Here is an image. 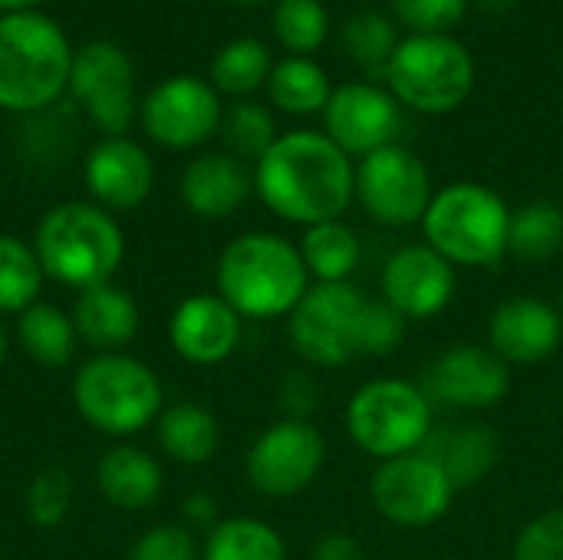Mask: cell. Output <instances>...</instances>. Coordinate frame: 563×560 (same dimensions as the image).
<instances>
[{
    "label": "cell",
    "instance_id": "cell-1",
    "mask_svg": "<svg viewBox=\"0 0 563 560\" xmlns=\"http://www.w3.org/2000/svg\"><path fill=\"white\" fill-rule=\"evenodd\" d=\"M254 191L284 221L323 224L343 218L356 195L350 155L327 132H287L254 168Z\"/></svg>",
    "mask_w": 563,
    "mask_h": 560
},
{
    "label": "cell",
    "instance_id": "cell-2",
    "mask_svg": "<svg viewBox=\"0 0 563 560\" xmlns=\"http://www.w3.org/2000/svg\"><path fill=\"white\" fill-rule=\"evenodd\" d=\"M406 317L386 300H369L356 284H313L287 317L300 360L336 370L363 356H389L406 340Z\"/></svg>",
    "mask_w": 563,
    "mask_h": 560
},
{
    "label": "cell",
    "instance_id": "cell-3",
    "mask_svg": "<svg viewBox=\"0 0 563 560\" xmlns=\"http://www.w3.org/2000/svg\"><path fill=\"white\" fill-rule=\"evenodd\" d=\"M214 284L241 320H274L294 314L310 290V274L297 244L271 231H247L221 251Z\"/></svg>",
    "mask_w": 563,
    "mask_h": 560
},
{
    "label": "cell",
    "instance_id": "cell-4",
    "mask_svg": "<svg viewBox=\"0 0 563 560\" xmlns=\"http://www.w3.org/2000/svg\"><path fill=\"white\" fill-rule=\"evenodd\" d=\"M33 251L49 281L86 290L115 277L125 261V234L96 201H63L40 218Z\"/></svg>",
    "mask_w": 563,
    "mask_h": 560
},
{
    "label": "cell",
    "instance_id": "cell-5",
    "mask_svg": "<svg viewBox=\"0 0 563 560\" xmlns=\"http://www.w3.org/2000/svg\"><path fill=\"white\" fill-rule=\"evenodd\" d=\"M73 50L66 33L43 13L0 17V109L40 112L69 86Z\"/></svg>",
    "mask_w": 563,
    "mask_h": 560
},
{
    "label": "cell",
    "instance_id": "cell-6",
    "mask_svg": "<svg viewBox=\"0 0 563 560\" xmlns=\"http://www.w3.org/2000/svg\"><path fill=\"white\" fill-rule=\"evenodd\" d=\"M73 406L89 429L125 439L162 416L165 389L148 363L129 353H96L73 376Z\"/></svg>",
    "mask_w": 563,
    "mask_h": 560
},
{
    "label": "cell",
    "instance_id": "cell-7",
    "mask_svg": "<svg viewBox=\"0 0 563 560\" xmlns=\"http://www.w3.org/2000/svg\"><path fill=\"white\" fill-rule=\"evenodd\" d=\"M426 244L455 267H495L508 254L511 208L478 182H455L435 191L422 218Z\"/></svg>",
    "mask_w": 563,
    "mask_h": 560
},
{
    "label": "cell",
    "instance_id": "cell-8",
    "mask_svg": "<svg viewBox=\"0 0 563 560\" xmlns=\"http://www.w3.org/2000/svg\"><path fill=\"white\" fill-rule=\"evenodd\" d=\"M386 83L402 106L445 116L468 99L475 86V63L449 33H412L399 43Z\"/></svg>",
    "mask_w": 563,
    "mask_h": 560
},
{
    "label": "cell",
    "instance_id": "cell-9",
    "mask_svg": "<svg viewBox=\"0 0 563 560\" xmlns=\"http://www.w3.org/2000/svg\"><path fill=\"white\" fill-rule=\"evenodd\" d=\"M432 426V399L406 380H373L346 406V432L379 462L419 452Z\"/></svg>",
    "mask_w": 563,
    "mask_h": 560
},
{
    "label": "cell",
    "instance_id": "cell-10",
    "mask_svg": "<svg viewBox=\"0 0 563 560\" xmlns=\"http://www.w3.org/2000/svg\"><path fill=\"white\" fill-rule=\"evenodd\" d=\"M356 198L373 221L386 228H409L422 224L435 191L426 162L396 142L360 162Z\"/></svg>",
    "mask_w": 563,
    "mask_h": 560
},
{
    "label": "cell",
    "instance_id": "cell-11",
    "mask_svg": "<svg viewBox=\"0 0 563 560\" xmlns=\"http://www.w3.org/2000/svg\"><path fill=\"white\" fill-rule=\"evenodd\" d=\"M89 122L106 139L125 135L135 116V69L129 53L112 40H89L73 53L69 86Z\"/></svg>",
    "mask_w": 563,
    "mask_h": 560
},
{
    "label": "cell",
    "instance_id": "cell-12",
    "mask_svg": "<svg viewBox=\"0 0 563 560\" xmlns=\"http://www.w3.org/2000/svg\"><path fill=\"white\" fill-rule=\"evenodd\" d=\"M247 482L267 498L300 495L327 465V439L310 419H280L267 426L247 452Z\"/></svg>",
    "mask_w": 563,
    "mask_h": 560
},
{
    "label": "cell",
    "instance_id": "cell-13",
    "mask_svg": "<svg viewBox=\"0 0 563 560\" xmlns=\"http://www.w3.org/2000/svg\"><path fill=\"white\" fill-rule=\"evenodd\" d=\"M373 508L399 528H429L452 508L455 488L445 472L422 452L379 462L369 482Z\"/></svg>",
    "mask_w": 563,
    "mask_h": 560
},
{
    "label": "cell",
    "instance_id": "cell-14",
    "mask_svg": "<svg viewBox=\"0 0 563 560\" xmlns=\"http://www.w3.org/2000/svg\"><path fill=\"white\" fill-rule=\"evenodd\" d=\"M218 89L198 76H172L142 102V129L152 142L185 152L205 145L221 129Z\"/></svg>",
    "mask_w": 563,
    "mask_h": 560
},
{
    "label": "cell",
    "instance_id": "cell-15",
    "mask_svg": "<svg viewBox=\"0 0 563 560\" xmlns=\"http://www.w3.org/2000/svg\"><path fill=\"white\" fill-rule=\"evenodd\" d=\"M422 389L432 399V406L439 403L468 413L495 409L511 389V366L492 347L459 343L429 363Z\"/></svg>",
    "mask_w": 563,
    "mask_h": 560
},
{
    "label": "cell",
    "instance_id": "cell-16",
    "mask_svg": "<svg viewBox=\"0 0 563 560\" xmlns=\"http://www.w3.org/2000/svg\"><path fill=\"white\" fill-rule=\"evenodd\" d=\"M327 135L353 158H366L386 145H396L402 129L399 99L376 83H346L333 89L323 109Z\"/></svg>",
    "mask_w": 563,
    "mask_h": 560
},
{
    "label": "cell",
    "instance_id": "cell-17",
    "mask_svg": "<svg viewBox=\"0 0 563 560\" xmlns=\"http://www.w3.org/2000/svg\"><path fill=\"white\" fill-rule=\"evenodd\" d=\"M383 300L406 320H429L455 300V264L429 244L399 248L383 267Z\"/></svg>",
    "mask_w": 563,
    "mask_h": 560
},
{
    "label": "cell",
    "instance_id": "cell-18",
    "mask_svg": "<svg viewBox=\"0 0 563 560\" xmlns=\"http://www.w3.org/2000/svg\"><path fill=\"white\" fill-rule=\"evenodd\" d=\"M241 323V314L218 294H191L172 310L168 343L191 366H218L238 350Z\"/></svg>",
    "mask_w": 563,
    "mask_h": 560
},
{
    "label": "cell",
    "instance_id": "cell-19",
    "mask_svg": "<svg viewBox=\"0 0 563 560\" xmlns=\"http://www.w3.org/2000/svg\"><path fill=\"white\" fill-rule=\"evenodd\" d=\"M82 178L92 201L106 211H132L145 205L155 185V165L148 152L125 139H102L89 149L82 162Z\"/></svg>",
    "mask_w": 563,
    "mask_h": 560
},
{
    "label": "cell",
    "instance_id": "cell-20",
    "mask_svg": "<svg viewBox=\"0 0 563 560\" xmlns=\"http://www.w3.org/2000/svg\"><path fill=\"white\" fill-rule=\"evenodd\" d=\"M492 350L511 366H531L554 356L563 343V317L561 310L541 297H508L495 307L488 323Z\"/></svg>",
    "mask_w": 563,
    "mask_h": 560
},
{
    "label": "cell",
    "instance_id": "cell-21",
    "mask_svg": "<svg viewBox=\"0 0 563 560\" xmlns=\"http://www.w3.org/2000/svg\"><path fill=\"white\" fill-rule=\"evenodd\" d=\"M254 191V175L247 165L228 152H205L188 162L181 175V201L195 218L224 221L244 208Z\"/></svg>",
    "mask_w": 563,
    "mask_h": 560
},
{
    "label": "cell",
    "instance_id": "cell-22",
    "mask_svg": "<svg viewBox=\"0 0 563 560\" xmlns=\"http://www.w3.org/2000/svg\"><path fill=\"white\" fill-rule=\"evenodd\" d=\"M69 317L76 337L96 353H122V347H129L142 327L135 297L115 281L79 290Z\"/></svg>",
    "mask_w": 563,
    "mask_h": 560
},
{
    "label": "cell",
    "instance_id": "cell-23",
    "mask_svg": "<svg viewBox=\"0 0 563 560\" xmlns=\"http://www.w3.org/2000/svg\"><path fill=\"white\" fill-rule=\"evenodd\" d=\"M419 452L429 455L445 472L455 492H462V488H475L492 475L501 442L495 429H488L485 422H445V426H432Z\"/></svg>",
    "mask_w": 563,
    "mask_h": 560
},
{
    "label": "cell",
    "instance_id": "cell-24",
    "mask_svg": "<svg viewBox=\"0 0 563 560\" xmlns=\"http://www.w3.org/2000/svg\"><path fill=\"white\" fill-rule=\"evenodd\" d=\"M96 485L119 512H145L162 495V465L139 446H112L96 462Z\"/></svg>",
    "mask_w": 563,
    "mask_h": 560
},
{
    "label": "cell",
    "instance_id": "cell-25",
    "mask_svg": "<svg viewBox=\"0 0 563 560\" xmlns=\"http://www.w3.org/2000/svg\"><path fill=\"white\" fill-rule=\"evenodd\" d=\"M155 436L162 452L181 465H205L221 449V426L214 413L198 403L165 406L155 419Z\"/></svg>",
    "mask_w": 563,
    "mask_h": 560
},
{
    "label": "cell",
    "instance_id": "cell-26",
    "mask_svg": "<svg viewBox=\"0 0 563 560\" xmlns=\"http://www.w3.org/2000/svg\"><path fill=\"white\" fill-rule=\"evenodd\" d=\"M300 257L307 264V274L317 284H346L353 271L360 267V238L356 231L336 218L323 224H310L300 241Z\"/></svg>",
    "mask_w": 563,
    "mask_h": 560
},
{
    "label": "cell",
    "instance_id": "cell-27",
    "mask_svg": "<svg viewBox=\"0 0 563 560\" xmlns=\"http://www.w3.org/2000/svg\"><path fill=\"white\" fill-rule=\"evenodd\" d=\"M16 340L40 366H69L76 356V327L73 317L53 304H33L16 317Z\"/></svg>",
    "mask_w": 563,
    "mask_h": 560
},
{
    "label": "cell",
    "instance_id": "cell-28",
    "mask_svg": "<svg viewBox=\"0 0 563 560\" xmlns=\"http://www.w3.org/2000/svg\"><path fill=\"white\" fill-rule=\"evenodd\" d=\"M201 560H287V545L261 518H224L208 531Z\"/></svg>",
    "mask_w": 563,
    "mask_h": 560
},
{
    "label": "cell",
    "instance_id": "cell-29",
    "mask_svg": "<svg viewBox=\"0 0 563 560\" xmlns=\"http://www.w3.org/2000/svg\"><path fill=\"white\" fill-rule=\"evenodd\" d=\"M267 96L277 109L290 112V116H313V112H323L330 96H333V86L327 79V73L307 59V56H290L284 63H277L271 69V79H267Z\"/></svg>",
    "mask_w": 563,
    "mask_h": 560
},
{
    "label": "cell",
    "instance_id": "cell-30",
    "mask_svg": "<svg viewBox=\"0 0 563 560\" xmlns=\"http://www.w3.org/2000/svg\"><path fill=\"white\" fill-rule=\"evenodd\" d=\"M340 43H343V53L373 83V79H386L389 63H393L402 40H399V30L389 17H383L379 10H363L343 23Z\"/></svg>",
    "mask_w": 563,
    "mask_h": 560
},
{
    "label": "cell",
    "instance_id": "cell-31",
    "mask_svg": "<svg viewBox=\"0 0 563 560\" xmlns=\"http://www.w3.org/2000/svg\"><path fill=\"white\" fill-rule=\"evenodd\" d=\"M563 251V208L554 201H531L511 211L508 254L518 261H551Z\"/></svg>",
    "mask_w": 563,
    "mask_h": 560
},
{
    "label": "cell",
    "instance_id": "cell-32",
    "mask_svg": "<svg viewBox=\"0 0 563 560\" xmlns=\"http://www.w3.org/2000/svg\"><path fill=\"white\" fill-rule=\"evenodd\" d=\"M43 267L33 244L0 234V314H23L26 307L40 304L43 294Z\"/></svg>",
    "mask_w": 563,
    "mask_h": 560
},
{
    "label": "cell",
    "instance_id": "cell-33",
    "mask_svg": "<svg viewBox=\"0 0 563 560\" xmlns=\"http://www.w3.org/2000/svg\"><path fill=\"white\" fill-rule=\"evenodd\" d=\"M271 50L254 36H241L221 46L211 59V83L228 96H251L271 79Z\"/></svg>",
    "mask_w": 563,
    "mask_h": 560
},
{
    "label": "cell",
    "instance_id": "cell-34",
    "mask_svg": "<svg viewBox=\"0 0 563 560\" xmlns=\"http://www.w3.org/2000/svg\"><path fill=\"white\" fill-rule=\"evenodd\" d=\"M221 139L228 145V155L234 158H254L261 162L267 149L277 142V125L274 116L261 102H234L224 119H221Z\"/></svg>",
    "mask_w": 563,
    "mask_h": 560
},
{
    "label": "cell",
    "instance_id": "cell-35",
    "mask_svg": "<svg viewBox=\"0 0 563 560\" xmlns=\"http://www.w3.org/2000/svg\"><path fill=\"white\" fill-rule=\"evenodd\" d=\"M274 33L290 53L307 56L323 46L330 33V13L320 0H277Z\"/></svg>",
    "mask_w": 563,
    "mask_h": 560
},
{
    "label": "cell",
    "instance_id": "cell-36",
    "mask_svg": "<svg viewBox=\"0 0 563 560\" xmlns=\"http://www.w3.org/2000/svg\"><path fill=\"white\" fill-rule=\"evenodd\" d=\"M69 502H73V479L59 465L36 472L33 482L26 485V518L36 528H56L69 515Z\"/></svg>",
    "mask_w": 563,
    "mask_h": 560
},
{
    "label": "cell",
    "instance_id": "cell-37",
    "mask_svg": "<svg viewBox=\"0 0 563 560\" xmlns=\"http://www.w3.org/2000/svg\"><path fill=\"white\" fill-rule=\"evenodd\" d=\"M125 560H201V548L191 535V528L165 521L148 528L135 538Z\"/></svg>",
    "mask_w": 563,
    "mask_h": 560
},
{
    "label": "cell",
    "instance_id": "cell-38",
    "mask_svg": "<svg viewBox=\"0 0 563 560\" xmlns=\"http://www.w3.org/2000/svg\"><path fill=\"white\" fill-rule=\"evenodd\" d=\"M511 560H563V508L531 518L515 541Z\"/></svg>",
    "mask_w": 563,
    "mask_h": 560
},
{
    "label": "cell",
    "instance_id": "cell-39",
    "mask_svg": "<svg viewBox=\"0 0 563 560\" xmlns=\"http://www.w3.org/2000/svg\"><path fill=\"white\" fill-rule=\"evenodd\" d=\"M393 10L416 33H445L462 23L468 0H393Z\"/></svg>",
    "mask_w": 563,
    "mask_h": 560
},
{
    "label": "cell",
    "instance_id": "cell-40",
    "mask_svg": "<svg viewBox=\"0 0 563 560\" xmlns=\"http://www.w3.org/2000/svg\"><path fill=\"white\" fill-rule=\"evenodd\" d=\"M280 406L287 419H307L317 406V386L307 373H290L280 386Z\"/></svg>",
    "mask_w": 563,
    "mask_h": 560
},
{
    "label": "cell",
    "instance_id": "cell-41",
    "mask_svg": "<svg viewBox=\"0 0 563 560\" xmlns=\"http://www.w3.org/2000/svg\"><path fill=\"white\" fill-rule=\"evenodd\" d=\"M310 560H363V545L350 535H323L313 551H310Z\"/></svg>",
    "mask_w": 563,
    "mask_h": 560
},
{
    "label": "cell",
    "instance_id": "cell-42",
    "mask_svg": "<svg viewBox=\"0 0 563 560\" xmlns=\"http://www.w3.org/2000/svg\"><path fill=\"white\" fill-rule=\"evenodd\" d=\"M181 515H185V528L211 531L218 525V505H214L211 495H188L185 505H181Z\"/></svg>",
    "mask_w": 563,
    "mask_h": 560
},
{
    "label": "cell",
    "instance_id": "cell-43",
    "mask_svg": "<svg viewBox=\"0 0 563 560\" xmlns=\"http://www.w3.org/2000/svg\"><path fill=\"white\" fill-rule=\"evenodd\" d=\"M40 0H0V10L3 13H26V10H33Z\"/></svg>",
    "mask_w": 563,
    "mask_h": 560
},
{
    "label": "cell",
    "instance_id": "cell-44",
    "mask_svg": "<svg viewBox=\"0 0 563 560\" xmlns=\"http://www.w3.org/2000/svg\"><path fill=\"white\" fill-rule=\"evenodd\" d=\"M482 10H488V13H508L518 0H475Z\"/></svg>",
    "mask_w": 563,
    "mask_h": 560
},
{
    "label": "cell",
    "instance_id": "cell-45",
    "mask_svg": "<svg viewBox=\"0 0 563 560\" xmlns=\"http://www.w3.org/2000/svg\"><path fill=\"white\" fill-rule=\"evenodd\" d=\"M7 350H10V340H7V330H3V323H0V366H3V360H7Z\"/></svg>",
    "mask_w": 563,
    "mask_h": 560
},
{
    "label": "cell",
    "instance_id": "cell-46",
    "mask_svg": "<svg viewBox=\"0 0 563 560\" xmlns=\"http://www.w3.org/2000/svg\"><path fill=\"white\" fill-rule=\"evenodd\" d=\"M231 3H244V7H251V3H264V0H231Z\"/></svg>",
    "mask_w": 563,
    "mask_h": 560
}]
</instances>
